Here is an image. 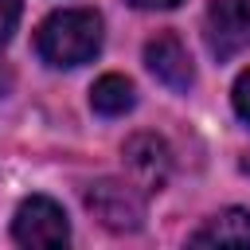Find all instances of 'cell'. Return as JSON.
Masks as SVG:
<instances>
[{
    "mask_svg": "<svg viewBox=\"0 0 250 250\" xmlns=\"http://www.w3.org/2000/svg\"><path fill=\"white\" fill-rule=\"evenodd\" d=\"M35 51L55 70H70V66L90 62L102 51V16L94 8L51 12L35 31Z\"/></svg>",
    "mask_w": 250,
    "mask_h": 250,
    "instance_id": "obj_1",
    "label": "cell"
},
{
    "mask_svg": "<svg viewBox=\"0 0 250 250\" xmlns=\"http://www.w3.org/2000/svg\"><path fill=\"white\" fill-rule=\"evenodd\" d=\"M86 211L113 234H133L145 227V191L133 180H98L86 188Z\"/></svg>",
    "mask_w": 250,
    "mask_h": 250,
    "instance_id": "obj_2",
    "label": "cell"
},
{
    "mask_svg": "<svg viewBox=\"0 0 250 250\" xmlns=\"http://www.w3.org/2000/svg\"><path fill=\"white\" fill-rule=\"evenodd\" d=\"M12 238L20 246H35V250H55L70 242V223L66 211L51 199V195H27L16 207L12 219Z\"/></svg>",
    "mask_w": 250,
    "mask_h": 250,
    "instance_id": "obj_3",
    "label": "cell"
},
{
    "mask_svg": "<svg viewBox=\"0 0 250 250\" xmlns=\"http://www.w3.org/2000/svg\"><path fill=\"white\" fill-rule=\"evenodd\" d=\"M203 43L219 62L242 55L250 47V0H211L203 16Z\"/></svg>",
    "mask_w": 250,
    "mask_h": 250,
    "instance_id": "obj_4",
    "label": "cell"
},
{
    "mask_svg": "<svg viewBox=\"0 0 250 250\" xmlns=\"http://www.w3.org/2000/svg\"><path fill=\"white\" fill-rule=\"evenodd\" d=\"M121 160H125L129 180H133L145 195L160 191V188L168 184V176H172V148H168L164 137H156V133H133V137L121 145Z\"/></svg>",
    "mask_w": 250,
    "mask_h": 250,
    "instance_id": "obj_5",
    "label": "cell"
},
{
    "mask_svg": "<svg viewBox=\"0 0 250 250\" xmlns=\"http://www.w3.org/2000/svg\"><path fill=\"white\" fill-rule=\"evenodd\" d=\"M145 66L152 70V78L160 86H168L172 94H188L191 82H195V66H191V55L188 47L172 35V31H160L145 43Z\"/></svg>",
    "mask_w": 250,
    "mask_h": 250,
    "instance_id": "obj_6",
    "label": "cell"
},
{
    "mask_svg": "<svg viewBox=\"0 0 250 250\" xmlns=\"http://www.w3.org/2000/svg\"><path fill=\"white\" fill-rule=\"evenodd\" d=\"M188 242L191 246H250V211L227 207V211L211 215Z\"/></svg>",
    "mask_w": 250,
    "mask_h": 250,
    "instance_id": "obj_7",
    "label": "cell"
},
{
    "mask_svg": "<svg viewBox=\"0 0 250 250\" xmlns=\"http://www.w3.org/2000/svg\"><path fill=\"white\" fill-rule=\"evenodd\" d=\"M90 105L102 117H125L137 105V90H133V82L125 74H102L94 82V90H90Z\"/></svg>",
    "mask_w": 250,
    "mask_h": 250,
    "instance_id": "obj_8",
    "label": "cell"
},
{
    "mask_svg": "<svg viewBox=\"0 0 250 250\" xmlns=\"http://www.w3.org/2000/svg\"><path fill=\"white\" fill-rule=\"evenodd\" d=\"M16 23H20V0H0V47L12 39Z\"/></svg>",
    "mask_w": 250,
    "mask_h": 250,
    "instance_id": "obj_9",
    "label": "cell"
},
{
    "mask_svg": "<svg viewBox=\"0 0 250 250\" xmlns=\"http://www.w3.org/2000/svg\"><path fill=\"white\" fill-rule=\"evenodd\" d=\"M230 102H234V113H238V117L250 125V70H246V74L234 82V94H230Z\"/></svg>",
    "mask_w": 250,
    "mask_h": 250,
    "instance_id": "obj_10",
    "label": "cell"
},
{
    "mask_svg": "<svg viewBox=\"0 0 250 250\" xmlns=\"http://www.w3.org/2000/svg\"><path fill=\"white\" fill-rule=\"evenodd\" d=\"M129 4L141 12H168V8H180L184 0H129Z\"/></svg>",
    "mask_w": 250,
    "mask_h": 250,
    "instance_id": "obj_11",
    "label": "cell"
},
{
    "mask_svg": "<svg viewBox=\"0 0 250 250\" xmlns=\"http://www.w3.org/2000/svg\"><path fill=\"white\" fill-rule=\"evenodd\" d=\"M242 168H246V172H250V160H246V164H242Z\"/></svg>",
    "mask_w": 250,
    "mask_h": 250,
    "instance_id": "obj_12",
    "label": "cell"
}]
</instances>
